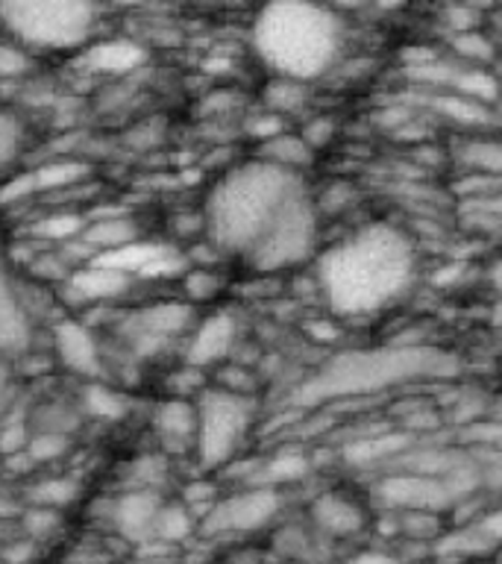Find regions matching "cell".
<instances>
[{
  "label": "cell",
  "instance_id": "cell-23",
  "mask_svg": "<svg viewBox=\"0 0 502 564\" xmlns=\"http://www.w3.org/2000/svg\"><path fill=\"white\" fill-rule=\"evenodd\" d=\"M83 229H86V218H79L74 212H53V215H44L42 220H35L33 236L39 241L68 245V241L83 236Z\"/></svg>",
  "mask_w": 502,
  "mask_h": 564
},
{
  "label": "cell",
  "instance_id": "cell-24",
  "mask_svg": "<svg viewBox=\"0 0 502 564\" xmlns=\"http://www.w3.org/2000/svg\"><path fill=\"white\" fill-rule=\"evenodd\" d=\"M194 514L188 506L179 502H165L159 511L156 520V541H183L185 535H192Z\"/></svg>",
  "mask_w": 502,
  "mask_h": 564
},
{
  "label": "cell",
  "instance_id": "cell-1",
  "mask_svg": "<svg viewBox=\"0 0 502 564\" xmlns=\"http://www.w3.org/2000/svg\"><path fill=\"white\" fill-rule=\"evenodd\" d=\"M417 253L391 224H368L332 245L317 262L329 306L343 317L370 315L394 303L414 280Z\"/></svg>",
  "mask_w": 502,
  "mask_h": 564
},
{
  "label": "cell",
  "instance_id": "cell-18",
  "mask_svg": "<svg viewBox=\"0 0 502 564\" xmlns=\"http://www.w3.org/2000/svg\"><path fill=\"white\" fill-rule=\"evenodd\" d=\"M153 432L167 449H192L197 444V403L183 397L156 405L153 412Z\"/></svg>",
  "mask_w": 502,
  "mask_h": 564
},
{
  "label": "cell",
  "instance_id": "cell-19",
  "mask_svg": "<svg viewBox=\"0 0 502 564\" xmlns=\"http://www.w3.org/2000/svg\"><path fill=\"white\" fill-rule=\"evenodd\" d=\"M83 241H86V245L97 253V259H100V256L114 253V250H123V247H130L132 241H139V227H135V220H132L127 212L112 209L106 212V215H95V218L86 220Z\"/></svg>",
  "mask_w": 502,
  "mask_h": 564
},
{
  "label": "cell",
  "instance_id": "cell-26",
  "mask_svg": "<svg viewBox=\"0 0 502 564\" xmlns=\"http://www.w3.org/2000/svg\"><path fill=\"white\" fill-rule=\"evenodd\" d=\"M77 497V485L70 479H47V482L35 485L33 488V500L35 506H44V509H56L68 506L70 500Z\"/></svg>",
  "mask_w": 502,
  "mask_h": 564
},
{
  "label": "cell",
  "instance_id": "cell-22",
  "mask_svg": "<svg viewBox=\"0 0 502 564\" xmlns=\"http://www.w3.org/2000/svg\"><path fill=\"white\" fill-rule=\"evenodd\" d=\"M79 400H83V412L97 421H121L127 414V397L112 391L109 386H100V382H88Z\"/></svg>",
  "mask_w": 502,
  "mask_h": 564
},
{
  "label": "cell",
  "instance_id": "cell-30",
  "mask_svg": "<svg viewBox=\"0 0 502 564\" xmlns=\"http://www.w3.org/2000/svg\"><path fill=\"white\" fill-rule=\"evenodd\" d=\"M59 527V511L44 509V506H33L24 514V529L30 538H44L51 535L53 529Z\"/></svg>",
  "mask_w": 502,
  "mask_h": 564
},
{
  "label": "cell",
  "instance_id": "cell-8",
  "mask_svg": "<svg viewBox=\"0 0 502 564\" xmlns=\"http://www.w3.org/2000/svg\"><path fill=\"white\" fill-rule=\"evenodd\" d=\"M192 321L194 312L188 303L165 300V303H153V306L132 312L121 324V335L135 356H153L174 338H179L192 326Z\"/></svg>",
  "mask_w": 502,
  "mask_h": 564
},
{
  "label": "cell",
  "instance_id": "cell-36",
  "mask_svg": "<svg viewBox=\"0 0 502 564\" xmlns=\"http://www.w3.org/2000/svg\"><path fill=\"white\" fill-rule=\"evenodd\" d=\"M347 564H396V558H391V555L385 553H361Z\"/></svg>",
  "mask_w": 502,
  "mask_h": 564
},
{
  "label": "cell",
  "instance_id": "cell-10",
  "mask_svg": "<svg viewBox=\"0 0 502 564\" xmlns=\"http://www.w3.org/2000/svg\"><path fill=\"white\" fill-rule=\"evenodd\" d=\"M33 326L18 282L0 268V359L24 356L33 344Z\"/></svg>",
  "mask_w": 502,
  "mask_h": 564
},
{
  "label": "cell",
  "instance_id": "cell-7",
  "mask_svg": "<svg viewBox=\"0 0 502 564\" xmlns=\"http://www.w3.org/2000/svg\"><path fill=\"white\" fill-rule=\"evenodd\" d=\"M317 212L308 192H299L264 229V236L247 253L255 271H282L303 262L315 250Z\"/></svg>",
  "mask_w": 502,
  "mask_h": 564
},
{
  "label": "cell",
  "instance_id": "cell-31",
  "mask_svg": "<svg viewBox=\"0 0 502 564\" xmlns=\"http://www.w3.org/2000/svg\"><path fill=\"white\" fill-rule=\"evenodd\" d=\"M303 470H306V462L299 456L276 458L264 474V488H271L273 482H285V479H297V476H303Z\"/></svg>",
  "mask_w": 502,
  "mask_h": 564
},
{
  "label": "cell",
  "instance_id": "cell-6",
  "mask_svg": "<svg viewBox=\"0 0 502 564\" xmlns=\"http://www.w3.org/2000/svg\"><path fill=\"white\" fill-rule=\"evenodd\" d=\"M253 423V400L223 388L203 391L197 400V458L203 467H218L232 458Z\"/></svg>",
  "mask_w": 502,
  "mask_h": 564
},
{
  "label": "cell",
  "instance_id": "cell-32",
  "mask_svg": "<svg viewBox=\"0 0 502 564\" xmlns=\"http://www.w3.org/2000/svg\"><path fill=\"white\" fill-rule=\"evenodd\" d=\"M467 159L473 165L484 167V171H493V174H502V144H473L467 150Z\"/></svg>",
  "mask_w": 502,
  "mask_h": 564
},
{
  "label": "cell",
  "instance_id": "cell-5",
  "mask_svg": "<svg viewBox=\"0 0 502 564\" xmlns=\"http://www.w3.org/2000/svg\"><path fill=\"white\" fill-rule=\"evenodd\" d=\"M0 21L21 44L68 51L95 33L97 9L79 0H9L0 3Z\"/></svg>",
  "mask_w": 502,
  "mask_h": 564
},
{
  "label": "cell",
  "instance_id": "cell-29",
  "mask_svg": "<svg viewBox=\"0 0 502 564\" xmlns=\"http://www.w3.org/2000/svg\"><path fill=\"white\" fill-rule=\"evenodd\" d=\"M30 70V56L21 44L0 42V79L24 77Z\"/></svg>",
  "mask_w": 502,
  "mask_h": 564
},
{
  "label": "cell",
  "instance_id": "cell-11",
  "mask_svg": "<svg viewBox=\"0 0 502 564\" xmlns=\"http://www.w3.org/2000/svg\"><path fill=\"white\" fill-rule=\"evenodd\" d=\"M53 350L56 359L68 370L86 379H97L103 373V352L86 324L79 321H59L53 326Z\"/></svg>",
  "mask_w": 502,
  "mask_h": 564
},
{
  "label": "cell",
  "instance_id": "cell-38",
  "mask_svg": "<svg viewBox=\"0 0 502 564\" xmlns=\"http://www.w3.org/2000/svg\"><path fill=\"white\" fill-rule=\"evenodd\" d=\"M500 564H502V546H500Z\"/></svg>",
  "mask_w": 502,
  "mask_h": 564
},
{
  "label": "cell",
  "instance_id": "cell-28",
  "mask_svg": "<svg viewBox=\"0 0 502 564\" xmlns=\"http://www.w3.org/2000/svg\"><path fill=\"white\" fill-rule=\"evenodd\" d=\"M65 449H68V438L62 435H30L24 453L33 465H39V462H56Z\"/></svg>",
  "mask_w": 502,
  "mask_h": 564
},
{
  "label": "cell",
  "instance_id": "cell-15",
  "mask_svg": "<svg viewBox=\"0 0 502 564\" xmlns=\"http://www.w3.org/2000/svg\"><path fill=\"white\" fill-rule=\"evenodd\" d=\"M83 68L95 70V74H109V77H123L130 70H139L148 62V51L144 44L127 35H114V39H103L86 47L83 53Z\"/></svg>",
  "mask_w": 502,
  "mask_h": 564
},
{
  "label": "cell",
  "instance_id": "cell-2",
  "mask_svg": "<svg viewBox=\"0 0 502 564\" xmlns=\"http://www.w3.org/2000/svg\"><path fill=\"white\" fill-rule=\"evenodd\" d=\"M306 185L299 174L253 159L232 167L215 183L206 200V232L211 245L227 253H250L273 218L288 206Z\"/></svg>",
  "mask_w": 502,
  "mask_h": 564
},
{
  "label": "cell",
  "instance_id": "cell-35",
  "mask_svg": "<svg viewBox=\"0 0 502 564\" xmlns=\"http://www.w3.org/2000/svg\"><path fill=\"white\" fill-rule=\"evenodd\" d=\"M9 397H12V370H9L7 359H0V417L7 412Z\"/></svg>",
  "mask_w": 502,
  "mask_h": 564
},
{
  "label": "cell",
  "instance_id": "cell-14",
  "mask_svg": "<svg viewBox=\"0 0 502 564\" xmlns=\"http://www.w3.org/2000/svg\"><path fill=\"white\" fill-rule=\"evenodd\" d=\"M236 317L227 315V312H218V315L200 321V326L194 329L192 341H188V350H185V361L188 368H209V365H218L236 344Z\"/></svg>",
  "mask_w": 502,
  "mask_h": 564
},
{
  "label": "cell",
  "instance_id": "cell-34",
  "mask_svg": "<svg viewBox=\"0 0 502 564\" xmlns=\"http://www.w3.org/2000/svg\"><path fill=\"white\" fill-rule=\"evenodd\" d=\"M185 291H188V297L194 300L211 297V294L218 291V276L209 271L188 273V276H185Z\"/></svg>",
  "mask_w": 502,
  "mask_h": 564
},
{
  "label": "cell",
  "instance_id": "cell-9",
  "mask_svg": "<svg viewBox=\"0 0 502 564\" xmlns=\"http://www.w3.org/2000/svg\"><path fill=\"white\" fill-rule=\"evenodd\" d=\"M276 511H280V494L259 485V488L215 502L203 518V532H209V535L253 532V529H262Z\"/></svg>",
  "mask_w": 502,
  "mask_h": 564
},
{
  "label": "cell",
  "instance_id": "cell-3",
  "mask_svg": "<svg viewBox=\"0 0 502 564\" xmlns=\"http://www.w3.org/2000/svg\"><path fill=\"white\" fill-rule=\"evenodd\" d=\"M458 370V361L444 350L423 344H396L376 350H347L329 359L297 391L299 403H324L335 397H368L388 388L440 379Z\"/></svg>",
  "mask_w": 502,
  "mask_h": 564
},
{
  "label": "cell",
  "instance_id": "cell-12",
  "mask_svg": "<svg viewBox=\"0 0 502 564\" xmlns=\"http://www.w3.org/2000/svg\"><path fill=\"white\" fill-rule=\"evenodd\" d=\"M162 497L150 488H139L118 497L112 506V523L127 541L144 544V541H156V520L162 511Z\"/></svg>",
  "mask_w": 502,
  "mask_h": 564
},
{
  "label": "cell",
  "instance_id": "cell-16",
  "mask_svg": "<svg viewBox=\"0 0 502 564\" xmlns=\"http://www.w3.org/2000/svg\"><path fill=\"white\" fill-rule=\"evenodd\" d=\"M312 520L320 532L332 538H350L364 529L368 523V511L361 509L359 502L341 491L320 494L312 502Z\"/></svg>",
  "mask_w": 502,
  "mask_h": 564
},
{
  "label": "cell",
  "instance_id": "cell-25",
  "mask_svg": "<svg viewBox=\"0 0 502 564\" xmlns=\"http://www.w3.org/2000/svg\"><path fill=\"white\" fill-rule=\"evenodd\" d=\"M264 104L271 106L273 112H294L303 106V83L276 77L264 88Z\"/></svg>",
  "mask_w": 502,
  "mask_h": 564
},
{
  "label": "cell",
  "instance_id": "cell-20",
  "mask_svg": "<svg viewBox=\"0 0 502 564\" xmlns=\"http://www.w3.org/2000/svg\"><path fill=\"white\" fill-rule=\"evenodd\" d=\"M259 159L268 162V165H276L282 171H291V174H299V167L306 165L312 159V148L303 135H291V132H276L271 139L262 141V150H259Z\"/></svg>",
  "mask_w": 502,
  "mask_h": 564
},
{
  "label": "cell",
  "instance_id": "cell-37",
  "mask_svg": "<svg viewBox=\"0 0 502 564\" xmlns=\"http://www.w3.org/2000/svg\"><path fill=\"white\" fill-rule=\"evenodd\" d=\"M491 282H493V289L500 291L502 294V262L493 264V271H491Z\"/></svg>",
  "mask_w": 502,
  "mask_h": 564
},
{
  "label": "cell",
  "instance_id": "cell-33",
  "mask_svg": "<svg viewBox=\"0 0 502 564\" xmlns=\"http://www.w3.org/2000/svg\"><path fill=\"white\" fill-rule=\"evenodd\" d=\"M456 47L461 56H467V59H479V62L491 59V53H493L491 42L479 33H461L456 39Z\"/></svg>",
  "mask_w": 502,
  "mask_h": 564
},
{
  "label": "cell",
  "instance_id": "cell-27",
  "mask_svg": "<svg viewBox=\"0 0 502 564\" xmlns=\"http://www.w3.org/2000/svg\"><path fill=\"white\" fill-rule=\"evenodd\" d=\"M21 139H24L21 121L12 112H0V171L18 159V153H21Z\"/></svg>",
  "mask_w": 502,
  "mask_h": 564
},
{
  "label": "cell",
  "instance_id": "cell-21",
  "mask_svg": "<svg viewBox=\"0 0 502 564\" xmlns=\"http://www.w3.org/2000/svg\"><path fill=\"white\" fill-rule=\"evenodd\" d=\"M26 423H30V435H62V438H68L79 430V412L74 405L53 400V403L39 405V409L26 414Z\"/></svg>",
  "mask_w": 502,
  "mask_h": 564
},
{
  "label": "cell",
  "instance_id": "cell-17",
  "mask_svg": "<svg viewBox=\"0 0 502 564\" xmlns=\"http://www.w3.org/2000/svg\"><path fill=\"white\" fill-rule=\"evenodd\" d=\"M130 285V273L114 271L109 264L91 262L86 264V268H77L65 289H68L70 297L79 300V303H103V300H114L121 297V294H127Z\"/></svg>",
  "mask_w": 502,
  "mask_h": 564
},
{
  "label": "cell",
  "instance_id": "cell-13",
  "mask_svg": "<svg viewBox=\"0 0 502 564\" xmlns=\"http://www.w3.org/2000/svg\"><path fill=\"white\" fill-rule=\"evenodd\" d=\"M382 497H385L391 506L403 511H438L440 506H447L456 494V485L440 482V479H432V476H394L382 482Z\"/></svg>",
  "mask_w": 502,
  "mask_h": 564
},
{
  "label": "cell",
  "instance_id": "cell-4",
  "mask_svg": "<svg viewBox=\"0 0 502 564\" xmlns=\"http://www.w3.org/2000/svg\"><path fill=\"white\" fill-rule=\"evenodd\" d=\"M343 30L332 9L315 3H271L253 21L259 59L282 79L320 77L341 53Z\"/></svg>",
  "mask_w": 502,
  "mask_h": 564
}]
</instances>
